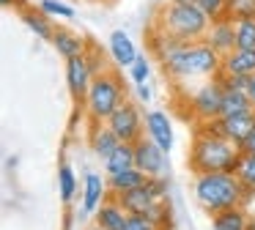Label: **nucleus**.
Returning <instances> with one entry per match:
<instances>
[{
	"mask_svg": "<svg viewBox=\"0 0 255 230\" xmlns=\"http://www.w3.org/2000/svg\"><path fill=\"white\" fill-rule=\"evenodd\" d=\"M151 52L159 58L162 69L167 77L178 82L187 80H211L222 71V55L206 41H178V38L165 36L162 30L151 33Z\"/></svg>",
	"mask_w": 255,
	"mask_h": 230,
	"instance_id": "f257e3e1",
	"label": "nucleus"
},
{
	"mask_svg": "<svg viewBox=\"0 0 255 230\" xmlns=\"http://www.w3.org/2000/svg\"><path fill=\"white\" fill-rule=\"evenodd\" d=\"M192 195L198 206L214 217L228 208H244L250 197L255 195V189L244 186L236 173H200L192 181Z\"/></svg>",
	"mask_w": 255,
	"mask_h": 230,
	"instance_id": "f03ea898",
	"label": "nucleus"
},
{
	"mask_svg": "<svg viewBox=\"0 0 255 230\" xmlns=\"http://www.w3.org/2000/svg\"><path fill=\"white\" fill-rule=\"evenodd\" d=\"M239 159H242V148L233 145L225 137L209 134V131H198L189 148L187 167L192 175L200 173H236Z\"/></svg>",
	"mask_w": 255,
	"mask_h": 230,
	"instance_id": "7ed1b4c3",
	"label": "nucleus"
},
{
	"mask_svg": "<svg viewBox=\"0 0 255 230\" xmlns=\"http://www.w3.org/2000/svg\"><path fill=\"white\" fill-rule=\"evenodd\" d=\"M211 19L198 8V5H178L167 0L165 5H159L156 11V30H162L165 36L178 38V41H203L206 30H209Z\"/></svg>",
	"mask_w": 255,
	"mask_h": 230,
	"instance_id": "20e7f679",
	"label": "nucleus"
},
{
	"mask_svg": "<svg viewBox=\"0 0 255 230\" xmlns=\"http://www.w3.org/2000/svg\"><path fill=\"white\" fill-rule=\"evenodd\" d=\"M124 99H127V88H124L118 71L107 69L94 77L88 93H85V115L91 123H107V118L121 107Z\"/></svg>",
	"mask_w": 255,
	"mask_h": 230,
	"instance_id": "39448f33",
	"label": "nucleus"
},
{
	"mask_svg": "<svg viewBox=\"0 0 255 230\" xmlns=\"http://www.w3.org/2000/svg\"><path fill=\"white\" fill-rule=\"evenodd\" d=\"M222 96H225V85L217 77L203 80V85H198L189 96V107L192 115L198 118V123H209V120L222 115Z\"/></svg>",
	"mask_w": 255,
	"mask_h": 230,
	"instance_id": "423d86ee",
	"label": "nucleus"
},
{
	"mask_svg": "<svg viewBox=\"0 0 255 230\" xmlns=\"http://www.w3.org/2000/svg\"><path fill=\"white\" fill-rule=\"evenodd\" d=\"M107 126L118 134L121 142H137L145 137V115L140 113V107L132 102V99H124L121 107L107 118Z\"/></svg>",
	"mask_w": 255,
	"mask_h": 230,
	"instance_id": "0eeeda50",
	"label": "nucleus"
},
{
	"mask_svg": "<svg viewBox=\"0 0 255 230\" xmlns=\"http://www.w3.org/2000/svg\"><path fill=\"white\" fill-rule=\"evenodd\" d=\"M198 131H209V134L225 137L233 145L242 148L244 140L255 131V115H233V118H214L209 123H198Z\"/></svg>",
	"mask_w": 255,
	"mask_h": 230,
	"instance_id": "6e6552de",
	"label": "nucleus"
},
{
	"mask_svg": "<svg viewBox=\"0 0 255 230\" xmlns=\"http://www.w3.org/2000/svg\"><path fill=\"white\" fill-rule=\"evenodd\" d=\"M94 77H96V71L88 60V52L66 60V85H69V93H72L77 102H85V93H88Z\"/></svg>",
	"mask_w": 255,
	"mask_h": 230,
	"instance_id": "1a4fd4ad",
	"label": "nucleus"
},
{
	"mask_svg": "<svg viewBox=\"0 0 255 230\" xmlns=\"http://www.w3.org/2000/svg\"><path fill=\"white\" fill-rule=\"evenodd\" d=\"M134 156H137V170H143L148 178L154 175H165V164H167V151H162L151 137L134 142Z\"/></svg>",
	"mask_w": 255,
	"mask_h": 230,
	"instance_id": "9d476101",
	"label": "nucleus"
},
{
	"mask_svg": "<svg viewBox=\"0 0 255 230\" xmlns=\"http://www.w3.org/2000/svg\"><path fill=\"white\" fill-rule=\"evenodd\" d=\"M145 137H151L162 151H167V153L173 151L176 137H173L170 115H167L165 110H148V113H145Z\"/></svg>",
	"mask_w": 255,
	"mask_h": 230,
	"instance_id": "9b49d317",
	"label": "nucleus"
},
{
	"mask_svg": "<svg viewBox=\"0 0 255 230\" xmlns=\"http://www.w3.org/2000/svg\"><path fill=\"white\" fill-rule=\"evenodd\" d=\"M209 47H214L217 52L225 58L228 52L236 49V22L231 16H222V19H214L206 30V38H203Z\"/></svg>",
	"mask_w": 255,
	"mask_h": 230,
	"instance_id": "f8f14e48",
	"label": "nucleus"
},
{
	"mask_svg": "<svg viewBox=\"0 0 255 230\" xmlns=\"http://www.w3.org/2000/svg\"><path fill=\"white\" fill-rule=\"evenodd\" d=\"M52 47H55V52L61 55L63 60H72L77 58V55H85L88 52V47H85V38L80 36L77 30H72V27H58L55 25V36H52Z\"/></svg>",
	"mask_w": 255,
	"mask_h": 230,
	"instance_id": "ddd939ff",
	"label": "nucleus"
},
{
	"mask_svg": "<svg viewBox=\"0 0 255 230\" xmlns=\"http://www.w3.org/2000/svg\"><path fill=\"white\" fill-rule=\"evenodd\" d=\"M107 47H110V55H113V60H116V66H121V69H132V63L140 58L132 36L124 33V30H113L110 38H107Z\"/></svg>",
	"mask_w": 255,
	"mask_h": 230,
	"instance_id": "4468645a",
	"label": "nucleus"
},
{
	"mask_svg": "<svg viewBox=\"0 0 255 230\" xmlns=\"http://www.w3.org/2000/svg\"><path fill=\"white\" fill-rule=\"evenodd\" d=\"M116 200L124 206V211H127V214H140V217H148V211L156 206V203H159V197L148 189V184H143V186H137V189H132V192L118 195Z\"/></svg>",
	"mask_w": 255,
	"mask_h": 230,
	"instance_id": "2eb2a0df",
	"label": "nucleus"
},
{
	"mask_svg": "<svg viewBox=\"0 0 255 230\" xmlns=\"http://www.w3.org/2000/svg\"><path fill=\"white\" fill-rule=\"evenodd\" d=\"M88 145H91V151H94V156H99L102 162H105V159L113 156V151L121 145V140H118V134L107 123H91Z\"/></svg>",
	"mask_w": 255,
	"mask_h": 230,
	"instance_id": "dca6fc26",
	"label": "nucleus"
},
{
	"mask_svg": "<svg viewBox=\"0 0 255 230\" xmlns=\"http://www.w3.org/2000/svg\"><path fill=\"white\" fill-rule=\"evenodd\" d=\"M110 197V189H107V178H102L99 173H88L83 181V208L88 214H96L99 206Z\"/></svg>",
	"mask_w": 255,
	"mask_h": 230,
	"instance_id": "f3484780",
	"label": "nucleus"
},
{
	"mask_svg": "<svg viewBox=\"0 0 255 230\" xmlns=\"http://www.w3.org/2000/svg\"><path fill=\"white\" fill-rule=\"evenodd\" d=\"M225 77H253L255 74V49H233L222 58Z\"/></svg>",
	"mask_w": 255,
	"mask_h": 230,
	"instance_id": "a211bd4d",
	"label": "nucleus"
},
{
	"mask_svg": "<svg viewBox=\"0 0 255 230\" xmlns=\"http://www.w3.org/2000/svg\"><path fill=\"white\" fill-rule=\"evenodd\" d=\"M19 16H22V22L28 25V30L36 33L41 41H52V36H55V25H52V19L39 8V5H36V8H33V5L19 8Z\"/></svg>",
	"mask_w": 255,
	"mask_h": 230,
	"instance_id": "6ab92c4d",
	"label": "nucleus"
},
{
	"mask_svg": "<svg viewBox=\"0 0 255 230\" xmlns=\"http://www.w3.org/2000/svg\"><path fill=\"white\" fill-rule=\"evenodd\" d=\"M129 214L124 211V206L116 200V197H107L105 203L96 211V228L99 230H124V222H127Z\"/></svg>",
	"mask_w": 255,
	"mask_h": 230,
	"instance_id": "aec40b11",
	"label": "nucleus"
},
{
	"mask_svg": "<svg viewBox=\"0 0 255 230\" xmlns=\"http://www.w3.org/2000/svg\"><path fill=\"white\" fill-rule=\"evenodd\" d=\"M148 184V175L143 170L132 167V170H124V173H116V175H107V189H110V197H118L124 192H132L137 186Z\"/></svg>",
	"mask_w": 255,
	"mask_h": 230,
	"instance_id": "412c9836",
	"label": "nucleus"
},
{
	"mask_svg": "<svg viewBox=\"0 0 255 230\" xmlns=\"http://www.w3.org/2000/svg\"><path fill=\"white\" fill-rule=\"evenodd\" d=\"M255 104L250 99V93L236 91V88H225V96H222V115L220 118H233V115H253Z\"/></svg>",
	"mask_w": 255,
	"mask_h": 230,
	"instance_id": "4be33fe9",
	"label": "nucleus"
},
{
	"mask_svg": "<svg viewBox=\"0 0 255 230\" xmlns=\"http://www.w3.org/2000/svg\"><path fill=\"white\" fill-rule=\"evenodd\" d=\"M132 167H137V156H134L132 142H121V145L113 151V156L105 159V173L107 175L124 173V170H132Z\"/></svg>",
	"mask_w": 255,
	"mask_h": 230,
	"instance_id": "5701e85b",
	"label": "nucleus"
},
{
	"mask_svg": "<svg viewBox=\"0 0 255 230\" xmlns=\"http://www.w3.org/2000/svg\"><path fill=\"white\" fill-rule=\"evenodd\" d=\"M250 214L239 208H228V211H220L211 217V230H247Z\"/></svg>",
	"mask_w": 255,
	"mask_h": 230,
	"instance_id": "b1692460",
	"label": "nucleus"
},
{
	"mask_svg": "<svg viewBox=\"0 0 255 230\" xmlns=\"http://www.w3.org/2000/svg\"><path fill=\"white\" fill-rule=\"evenodd\" d=\"M77 189H80V184H77L74 170L69 167V164H61V167H58V195H61V200L69 206V203L74 200V195H77Z\"/></svg>",
	"mask_w": 255,
	"mask_h": 230,
	"instance_id": "393cba45",
	"label": "nucleus"
},
{
	"mask_svg": "<svg viewBox=\"0 0 255 230\" xmlns=\"http://www.w3.org/2000/svg\"><path fill=\"white\" fill-rule=\"evenodd\" d=\"M236 49H255V19L236 22Z\"/></svg>",
	"mask_w": 255,
	"mask_h": 230,
	"instance_id": "a878e982",
	"label": "nucleus"
},
{
	"mask_svg": "<svg viewBox=\"0 0 255 230\" xmlns=\"http://www.w3.org/2000/svg\"><path fill=\"white\" fill-rule=\"evenodd\" d=\"M228 16L233 22L255 19V0H228Z\"/></svg>",
	"mask_w": 255,
	"mask_h": 230,
	"instance_id": "bb28decb",
	"label": "nucleus"
},
{
	"mask_svg": "<svg viewBox=\"0 0 255 230\" xmlns=\"http://www.w3.org/2000/svg\"><path fill=\"white\" fill-rule=\"evenodd\" d=\"M236 175L242 178L244 186L255 189V153H242V159H239V167H236Z\"/></svg>",
	"mask_w": 255,
	"mask_h": 230,
	"instance_id": "cd10ccee",
	"label": "nucleus"
},
{
	"mask_svg": "<svg viewBox=\"0 0 255 230\" xmlns=\"http://www.w3.org/2000/svg\"><path fill=\"white\" fill-rule=\"evenodd\" d=\"M39 8L44 11L47 16H61V19H72L74 16V8L61 0H39Z\"/></svg>",
	"mask_w": 255,
	"mask_h": 230,
	"instance_id": "c85d7f7f",
	"label": "nucleus"
},
{
	"mask_svg": "<svg viewBox=\"0 0 255 230\" xmlns=\"http://www.w3.org/2000/svg\"><path fill=\"white\" fill-rule=\"evenodd\" d=\"M195 5H198V8L203 11V14L209 16L211 22L228 16V0H198Z\"/></svg>",
	"mask_w": 255,
	"mask_h": 230,
	"instance_id": "c756f323",
	"label": "nucleus"
},
{
	"mask_svg": "<svg viewBox=\"0 0 255 230\" xmlns=\"http://www.w3.org/2000/svg\"><path fill=\"white\" fill-rule=\"evenodd\" d=\"M129 77H132L134 85H140V82H148V77H151V60L145 58V55H140V58L132 63V69H129Z\"/></svg>",
	"mask_w": 255,
	"mask_h": 230,
	"instance_id": "7c9ffc66",
	"label": "nucleus"
},
{
	"mask_svg": "<svg viewBox=\"0 0 255 230\" xmlns=\"http://www.w3.org/2000/svg\"><path fill=\"white\" fill-rule=\"evenodd\" d=\"M124 230H162L151 222L148 217H140V214H129L127 222H124Z\"/></svg>",
	"mask_w": 255,
	"mask_h": 230,
	"instance_id": "2f4dec72",
	"label": "nucleus"
},
{
	"mask_svg": "<svg viewBox=\"0 0 255 230\" xmlns=\"http://www.w3.org/2000/svg\"><path fill=\"white\" fill-rule=\"evenodd\" d=\"M148 189L154 192L159 200H167V178L165 175H154V178H148Z\"/></svg>",
	"mask_w": 255,
	"mask_h": 230,
	"instance_id": "473e14b6",
	"label": "nucleus"
},
{
	"mask_svg": "<svg viewBox=\"0 0 255 230\" xmlns=\"http://www.w3.org/2000/svg\"><path fill=\"white\" fill-rule=\"evenodd\" d=\"M151 96H154V93H151V85H148V82H140V85H137V99L143 104H148Z\"/></svg>",
	"mask_w": 255,
	"mask_h": 230,
	"instance_id": "72a5a7b5",
	"label": "nucleus"
},
{
	"mask_svg": "<svg viewBox=\"0 0 255 230\" xmlns=\"http://www.w3.org/2000/svg\"><path fill=\"white\" fill-rule=\"evenodd\" d=\"M242 153H255V131L244 140V145H242Z\"/></svg>",
	"mask_w": 255,
	"mask_h": 230,
	"instance_id": "f704fd0d",
	"label": "nucleus"
},
{
	"mask_svg": "<svg viewBox=\"0 0 255 230\" xmlns=\"http://www.w3.org/2000/svg\"><path fill=\"white\" fill-rule=\"evenodd\" d=\"M0 5H3V8H25L22 0H0Z\"/></svg>",
	"mask_w": 255,
	"mask_h": 230,
	"instance_id": "c9c22d12",
	"label": "nucleus"
},
{
	"mask_svg": "<svg viewBox=\"0 0 255 230\" xmlns=\"http://www.w3.org/2000/svg\"><path fill=\"white\" fill-rule=\"evenodd\" d=\"M247 93H250V99H253V104H255V74L250 77V88H247Z\"/></svg>",
	"mask_w": 255,
	"mask_h": 230,
	"instance_id": "e433bc0d",
	"label": "nucleus"
},
{
	"mask_svg": "<svg viewBox=\"0 0 255 230\" xmlns=\"http://www.w3.org/2000/svg\"><path fill=\"white\" fill-rule=\"evenodd\" d=\"M170 3H178V5H195L198 0H170Z\"/></svg>",
	"mask_w": 255,
	"mask_h": 230,
	"instance_id": "4c0bfd02",
	"label": "nucleus"
},
{
	"mask_svg": "<svg viewBox=\"0 0 255 230\" xmlns=\"http://www.w3.org/2000/svg\"><path fill=\"white\" fill-rule=\"evenodd\" d=\"M247 230H255V217H250V222H247Z\"/></svg>",
	"mask_w": 255,
	"mask_h": 230,
	"instance_id": "58836bf2",
	"label": "nucleus"
},
{
	"mask_svg": "<svg viewBox=\"0 0 255 230\" xmlns=\"http://www.w3.org/2000/svg\"><path fill=\"white\" fill-rule=\"evenodd\" d=\"M94 3H113V0H94Z\"/></svg>",
	"mask_w": 255,
	"mask_h": 230,
	"instance_id": "ea45409f",
	"label": "nucleus"
},
{
	"mask_svg": "<svg viewBox=\"0 0 255 230\" xmlns=\"http://www.w3.org/2000/svg\"><path fill=\"white\" fill-rule=\"evenodd\" d=\"M253 115H255V113H253Z\"/></svg>",
	"mask_w": 255,
	"mask_h": 230,
	"instance_id": "a19ab883",
	"label": "nucleus"
}]
</instances>
